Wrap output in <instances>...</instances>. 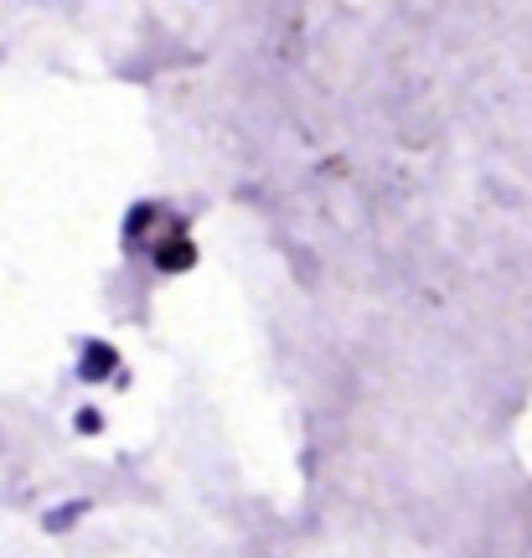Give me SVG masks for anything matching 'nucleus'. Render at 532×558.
Segmentation results:
<instances>
[]
</instances>
